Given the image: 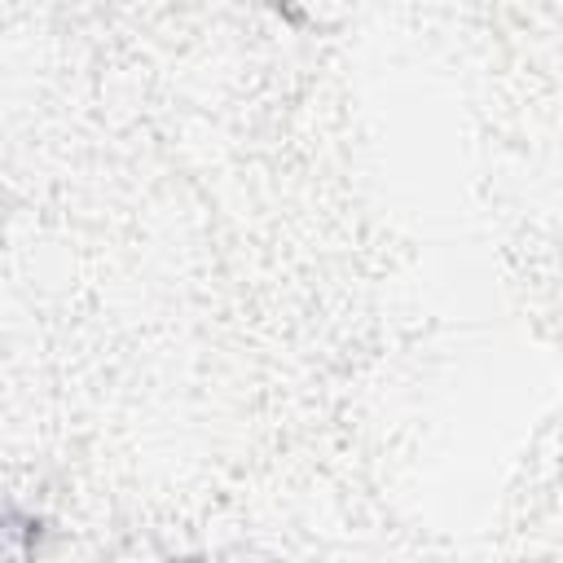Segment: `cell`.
I'll return each mask as SVG.
<instances>
[{
	"mask_svg": "<svg viewBox=\"0 0 563 563\" xmlns=\"http://www.w3.org/2000/svg\"><path fill=\"white\" fill-rule=\"evenodd\" d=\"M35 550H40V519L18 506H0V563H35Z\"/></svg>",
	"mask_w": 563,
	"mask_h": 563,
	"instance_id": "obj_1",
	"label": "cell"
}]
</instances>
